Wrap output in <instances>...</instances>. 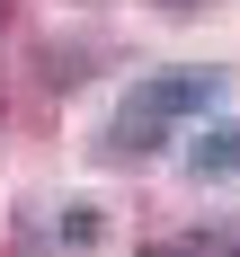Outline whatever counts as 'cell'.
Here are the masks:
<instances>
[{
  "instance_id": "obj_3",
  "label": "cell",
  "mask_w": 240,
  "mask_h": 257,
  "mask_svg": "<svg viewBox=\"0 0 240 257\" xmlns=\"http://www.w3.org/2000/svg\"><path fill=\"white\" fill-rule=\"evenodd\" d=\"M151 257H240V231H169Z\"/></svg>"
},
{
  "instance_id": "obj_2",
  "label": "cell",
  "mask_w": 240,
  "mask_h": 257,
  "mask_svg": "<svg viewBox=\"0 0 240 257\" xmlns=\"http://www.w3.org/2000/svg\"><path fill=\"white\" fill-rule=\"evenodd\" d=\"M187 169H196V178H240V124L187 133Z\"/></svg>"
},
{
  "instance_id": "obj_5",
  "label": "cell",
  "mask_w": 240,
  "mask_h": 257,
  "mask_svg": "<svg viewBox=\"0 0 240 257\" xmlns=\"http://www.w3.org/2000/svg\"><path fill=\"white\" fill-rule=\"evenodd\" d=\"M160 9H196V0H160Z\"/></svg>"
},
{
  "instance_id": "obj_1",
  "label": "cell",
  "mask_w": 240,
  "mask_h": 257,
  "mask_svg": "<svg viewBox=\"0 0 240 257\" xmlns=\"http://www.w3.org/2000/svg\"><path fill=\"white\" fill-rule=\"evenodd\" d=\"M213 98H222V71H213V62H178V71H151L142 89H133V106H142L160 133H169V124H196Z\"/></svg>"
},
{
  "instance_id": "obj_4",
  "label": "cell",
  "mask_w": 240,
  "mask_h": 257,
  "mask_svg": "<svg viewBox=\"0 0 240 257\" xmlns=\"http://www.w3.org/2000/svg\"><path fill=\"white\" fill-rule=\"evenodd\" d=\"M53 239H62V248H98V239H107L98 204H62V213H53Z\"/></svg>"
},
{
  "instance_id": "obj_6",
  "label": "cell",
  "mask_w": 240,
  "mask_h": 257,
  "mask_svg": "<svg viewBox=\"0 0 240 257\" xmlns=\"http://www.w3.org/2000/svg\"><path fill=\"white\" fill-rule=\"evenodd\" d=\"M0 18H9V0H0Z\"/></svg>"
}]
</instances>
